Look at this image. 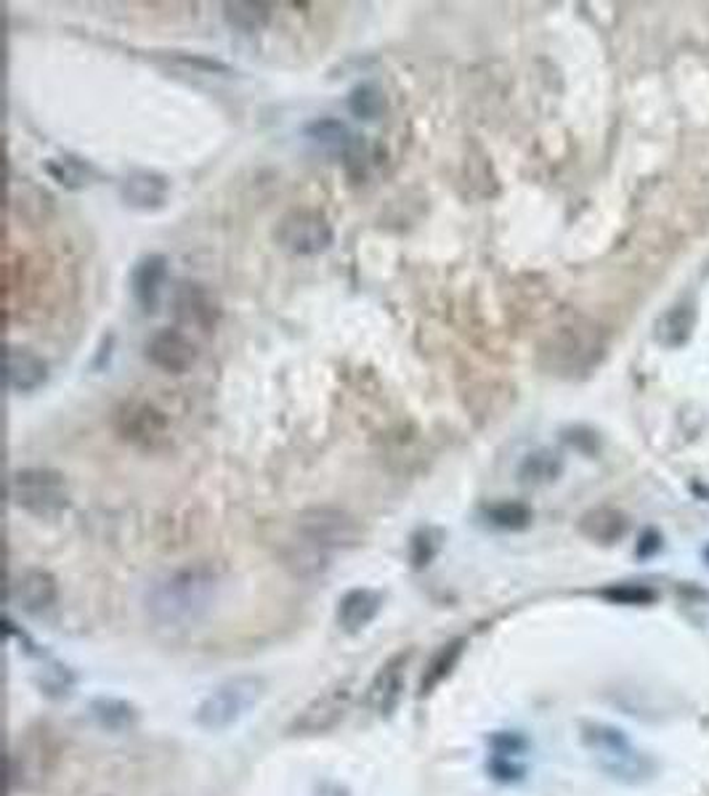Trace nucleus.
Instances as JSON below:
<instances>
[{"label": "nucleus", "instance_id": "nucleus-17", "mask_svg": "<svg viewBox=\"0 0 709 796\" xmlns=\"http://www.w3.org/2000/svg\"><path fill=\"white\" fill-rule=\"evenodd\" d=\"M168 178L152 170H136L125 178L120 186V195L131 208L139 210H157L168 199Z\"/></svg>", "mask_w": 709, "mask_h": 796}, {"label": "nucleus", "instance_id": "nucleus-11", "mask_svg": "<svg viewBox=\"0 0 709 796\" xmlns=\"http://www.w3.org/2000/svg\"><path fill=\"white\" fill-rule=\"evenodd\" d=\"M56 597H59L56 579L43 568H27L11 576L9 582V602L22 613H46L56 606Z\"/></svg>", "mask_w": 709, "mask_h": 796}, {"label": "nucleus", "instance_id": "nucleus-26", "mask_svg": "<svg viewBox=\"0 0 709 796\" xmlns=\"http://www.w3.org/2000/svg\"><path fill=\"white\" fill-rule=\"evenodd\" d=\"M561 473V460L551 452H534L521 462L519 475L523 484H547Z\"/></svg>", "mask_w": 709, "mask_h": 796}, {"label": "nucleus", "instance_id": "nucleus-1", "mask_svg": "<svg viewBox=\"0 0 709 796\" xmlns=\"http://www.w3.org/2000/svg\"><path fill=\"white\" fill-rule=\"evenodd\" d=\"M219 587V571L208 563H189L152 584L146 593V613L165 629H189L213 611Z\"/></svg>", "mask_w": 709, "mask_h": 796}, {"label": "nucleus", "instance_id": "nucleus-7", "mask_svg": "<svg viewBox=\"0 0 709 796\" xmlns=\"http://www.w3.org/2000/svg\"><path fill=\"white\" fill-rule=\"evenodd\" d=\"M585 743L596 751L600 767L614 778H630V775L643 773V760L630 747V741L619 730L606 728V725H587Z\"/></svg>", "mask_w": 709, "mask_h": 796}, {"label": "nucleus", "instance_id": "nucleus-4", "mask_svg": "<svg viewBox=\"0 0 709 796\" xmlns=\"http://www.w3.org/2000/svg\"><path fill=\"white\" fill-rule=\"evenodd\" d=\"M9 499L37 521H54L69 505L64 475L51 467H24L11 473Z\"/></svg>", "mask_w": 709, "mask_h": 796}, {"label": "nucleus", "instance_id": "nucleus-21", "mask_svg": "<svg viewBox=\"0 0 709 796\" xmlns=\"http://www.w3.org/2000/svg\"><path fill=\"white\" fill-rule=\"evenodd\" d=\"M465 648H468V640L455 638L433 653L431 661L425 664L423 677H420V696H431V693L436 690L452 672H455L459 659H463Z\"/></svg>", "mask_w": 709, "mask_h": 796}, {"label": "nucleus", "instance_id": "nucleus-3", "mask_svg": "<svg viewBox=\"0 0 709 796\" xmlns=\"http://www.w3.org/2000/svg\"><path fill=\"white\" fill-rule=\"evenodd\" d=\"M264 693L266 683L258 674H236L223 679L197 706L195 722L208 733H221L240 722L264 698Z\"/></svg>", "mask_w": 709, "mask_h": 796}, {"label": "nucleus", "instance_id": "nucleus-12", "mask_svg": "<svg viewBox=\"0 0 709 796\" xmlns=\"http://www.w3.org/2000/svg\"><path fill=\"white\" fill-rule=\"evenodd\" d=\"M144 356L152 367L168 372V375H184L197 362V349L181 330L165 327L146 340Z\"/></svg>", "mask_w": 709, "mask_h": 796}, {"label": "nucleus", "instance_id": "nucleus-5", "mask_svg": "<svg viewBox=\"0 0 709 796\" xmlns=\"http://www.w3.org/2000/svg\"><path fill=\"white\" fill-rule=\"evenodd\" d=\"M298 542L311 544V548L328 552L351 550L362 542V526L354 516L337 507H311L296 518Z\"/></svg>", "mask_w": 709, "mask_h": 796}, {"label": "nucleus", "instance_id": "nucleus-10", "mask_svg": "<svg viewBox=\"0 0 709 796\" xmlns=\"http://www.w3.org/2000/svg\"><path fill=\"white\" fill-rule=\"evenodd\" d=\"M114 428L125 441L144 449H157L168 439V420L146 401H125L114 412Z\"/></svg>", "mask_w": 709, "mask_h": 796}, {"label": "nucleus", "instance_id": "nucleus-8", "mask_svg": "<svg viewBox=\"0 0 709 796\" xmlns=\"http://www.w3.org/2000/svg\"><path fill=\"white\" fill-rule=\"evenodd\" d=\"M351 704V679H343V683L332 685L317 696L314 701L306 704L303 711L292 720L290 736H319L328 733V730L335 728L337 722L346 717Z\"/></svg>", "mask_w": 709, "mask_h": 796}, {"label": "nucleus", "instance_id": "nucleus-24", "mask_svg": "<svg viewBox=\"0 0 709 796\" xmlns=\"http://www.w3.org/2000/svg\"><path fill=\"white\" fill-rule=\"evenodd\" d=\"M484 516L491 526L508 531H521L532 523V510L523 502H495L484 507Z\"/></svg>", "mask_w": 709, "mask_h": 796}, {"label": "nucleus", "instance_id": "nucleus-2", "mask_svg": "<svg viewBox=\"0 0 709 796\" xmlns=\"http://www.w3.org/2000/svg\"><path fill=\"white\" fill-rule=\"evenodd\" d=\"M603 332L587 319H572V322L555 327L542 345V364L553 375H585L603 356Z\"/></svg>", "mask_w": 709, "mask_h": 796}, {"label": "nucleus", "instance_id": "nucleus-25", "mask_svg": "<svg viewBox=\"0 0 709 796\" xmlns=\"http://www.w3.org/2000/svg\"><path fill=\"white\" fill-rule=\"evenodd\" d=\"M444 544V531L442 529H433V526H425V529L414 531L410 539V561L412 568H428L431 566L433 557L439 555Z\"/></svg>", "mask_w": 709, "mask_h": 796}, {"label": "nucleus", "instance_id": "nucleus-27", "mask_svg": "<svg viewBox=\"0 0 709 796\" xmlns=\"http://www.w3.org/2000/svg\"><path fill=\"white\" fill-rule=\"evenodd\" d=\"M46 173L54 181H59L67 189H80V186L88 184V173L91 168L82 165L78 157H56L46 163Z\"/></svg>", "mask_w": 709, "mask_h": 796}, {"label": "nucleus", "instance_id": "nucleus-18", "mask_svg": "<svg viewBox=\"0 0 709 796\" xmlns=\"http://www.w3.org/2000/svg\"><path fill=\"white\" fill-rule=\"evenodd\" d=\"M696 327V306L691 300H680V303L669 306L667 311L656 319L654 338L664 349H680L694 335Z\"/></svg>", "mask_w": 709, "mask_h": 796}, {"label": "nucleus", "instance_id": "nucleus-13", "mask_svg": "<svg viewBox=\"0 0 709 796\" xmlns=\"http://www.w3.org/2000/svg\"><path fill=\"white\" fill-rule=\"evenodd\" d=\"M174 313L184 327L210 332L219 322L221 311L213 295L200 281H178L174 290Z\"/></svg>", "mask_w": 709, "mask_h": 796}, {"label": "nucleus", "instance_id": "nucleus-29", "mask_svg": "<svg viewBox=\"0 0 709 796\" xmlns=\"http://www.w3.org/2000/svg\"><path fill=\"white\" fill-rule=\"evenodd\" d=\"M603 597L622 602V606H641V602L654 600V593L649 587H638V584H617V587L603 589Z\"/></svg>", "mask_w": 709, "mask_h": 796}, {"label": "nucleus", "instance_id": "nucleus-20", "mask_svg": "<svg viewBox=\"0 0 709 796\" xmlns=\"http://www.w3.org/2000/svg\"><path fill=\"white\" fill-rule=\"evenodd\" d=\"M628 516L614 510V507H596V510L585 512V516L579 518V531H583L587 539L600 544H611L617 542V539H622L628 534Z\"/></svg>", "mask_w": 709, "mask_h": 796}, {"label": "nucleus", "instance_id": "nucleus-16", "mask_svg": "<svg viewBox=\"0 0 709 796\" xmlns=\"http://www.w3.org/2000/svg\"><path fill=\"white\" fill-rule=\"evenodd\" d=\"M165 276H168V261H165V255L157 253L146 255V258L139 261L136 268H133L131 274L133 298H136V303L142 306L146 313H152L157 308Z\"/></svg>", "mask_w": 709, "mask_h": 796}, {"label": "nucleus", "instance_id": "nucleus-6", "mask_svg": "<svg viewBox=\"0 0 709 796\" xmlns=\"http://www.w3.org/2000/svg\"><path fill=\"white\" fill-rule=\"evenodd\" d=\"M274 236H277L279 247L292 255H303V258L328 253L332 247V240H335L328 215L311 208L287 210V213L279 218Z\"/></svg>", "mask_w": 709, "mask_h": 796}, {"label": "nucleus", "instance_id": "nucleus-28", "mask_svg": "<svg viewBox=\"0 0 709 796\" xmlns=\"http://www.w3.org/2000/svg\"><path fill=\"white\" fill-rule=\"evenodd\" d=\"M348 109L359 120H375L383 112V96L373 86H356L348 96Z\"/></svg>", "mask_w": 709, "mask_h": 796}, {"label": "nucleus", "instance_id": "nucleus-23", "mask_svg": "<svg viewBox=\"0 0 709 796\" xmlns=\"http://www.w3.org/2000/svg\"><path fill=\"white\" fill-rule=\"evenodd\" d=\"M91 715L101 728L112 730V733H123V730L133 728L139 717L136 709L131 704L120 701V698H96L91 704Z\"/></svg>", "mask_w": 709, "mask_h": 796}, {"label": "nucleus", "instance_id": "nucleus-30", "mask_svg": "<svg viewBox=\"0 0 709 796\" xmlns=\"http://www.w3.org/2000/svg\"><path fill=\"white\" fill-rule=\"evenodd\" d=\"M317 796H348V788L341 786V783H332V781H322L317 786Z\"/></svg>", "mask_w": 709, "mask_h": 796}, {"label": "nucleus", "instance_id": "nucleus-19", "mask_svg": "<svg viewBox=\"0 0 709 796\" xmlns=\"http://www.w3.org/2000/svg\"><path fill=\"white\" fill-rule=\"evenodd\" d=\"M303 133L311 144L319 146V150L330 154H341V157L346 159L356 157V146H359V141H356L354 133L348 131V125L341 123V120L335 118L314 120V123L306 125Z\"/></svg>", "mask_w": 709, "mask_h": 796}, {"label": "nucleus", "instance_id": "nucleus-14", "mask_svg": "<svg viewBox=\"0 0 709 796\" xmlns=\"http://www.w3.org/2000/svg\"><path fill=\"white\" fill-rule=\"evenodd\" d=\"M48 380V367L37 353L22 345H9L5 351V385L14 394H32Z\"/></svg>", "mask_w": 709, "mask_h": 796}, {"label": "nucleus", "instance_id": "nucleus-22", "mask_svg": "<svg viewBox=\"0 0 709 796\" xmlns=\"http://www.w3.org/2000/svg\"><path fill=\"white\" fill-rule=\"evenodd\" d=\"M223 19L236 32H261L272 19V5L255 3V0H236V3H223Z\"/></svg>", "mask_w": 709, "mask_h": 796}, {"label": "nucleus", "instance_id": "nucleus-15", "mask_svg": "<svg viewBox=\"0 0 709 796\" xmlns=\"http://www.w3.org/2000/svg\"><path fill=\"white\" fill-rule=\"evenodd\" d=\"M380 606H383V595L378 589H367V587L348 589V593L341 597V602H337V627L348 634L362 632V629L378 616Z\"/></svg>", "mask_w": 709, "mask_h": 796}, {"label": "nucleus", "instance_id": "nucleus-9", "mask_svg": "<svg viewBox=\"0 0 709 796\" xmlns=\"http://www.w3.org/2000/svg\"><path fill=\"white\" fill-rule=\"evenodd\" d=\"M410 659L412 651H399L388 661H383L380 670L375 672L373 683L367 685V693H364V706H367L375 717H391L396 711L401 696H405L407 664H410Z\"/></svg>", "mask_w": 709, "mask_h": 796}]
</instances>
